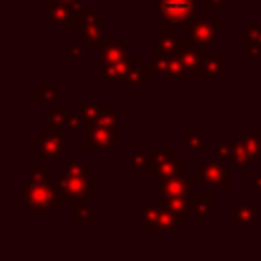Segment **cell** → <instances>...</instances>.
I'll use <instances>...</instances> for the list:
<instances>
[{"label":"cell","instance_id":"ffe728a7","mask_svg":"<svg viewBox=\"0 0 261 261\" xmlns=\"http://www.w3.org/2000/svg\"><path fill=\"white\" fill-rule=\"evenodd\" d=\"M186 69L184 63L179 59V55H169L167 57V71H165V80L169 86H184L186 84Z\"/></svg>","mask_w":261,"mask_h":261},{"label":"cell","instance_id":"30bf717a","mask_svg":"<svg viewBox=\"0 0 261 261\" xmlns=\"http://www.w3.org/2000/svg\"><path fill=\"white\" fill-rule=\"evenodd\" d=\"M192 202H194V196L192 194L190 196H165V194H161L157 198V204L161 208H167L177 218L179 224H184L186 218H188V214L192 212Z\"/></svg>","mask_w":261,"mask_h":261},{"label":"cell","instance_id":"52a82bcc","mask_svg":"<svg viewBox=\"0 0 261 261\" xmlns=\"http://www.w3.org/2000/svg\"><path fill=\"white\" fill-rule=\"evenodd\" d=\"M177 55H179L188 75H204V71H202V65H204L202 45H198L190 37H181L177 41Z\"/></svg>","mask_w":261,"mask_h":261},{"label":"cell","instance_id":"484cf974","mask_svg":"<svg viewBox=\"0 0 261 261\" xmlns=\"http://www.w3.org/2000/svg\"><path fill=\"white\" fill-rule=\"evenodd\" d=\"M204 75H220L224 71V59L220 55H210L204 57V65H202Z\"/></svg>","mask_w":261,"mask_h":261},{"label":"cell","instance_id":"4dcf8cb0","mask_svg":"<svg viewBox=\"0 0 261 261\" xmlns=\"http://www.w3.org/2000/svg\"><path fill=\"white\" fill-rule=\"evenodd\" d=\"M57 98V86H49V84H41L37 88V102L39 104H49Z\"/></svg>","mask_w":261,"mask_h":261},{"label":"cell","instance_id":"f35d334b","mask_svg":"<svg viewBox=\"0 0 261 261\" xmlns=\"http://www.w3.org/2000/svg\"><path fill=\"white\" fill-rule=\"evenodd\" d=\"M226 2H230V0H204V10H216V8H222Z\"/></svg>","mask_w":261,"mask_h":261},{"label":"cell","instance_id":"9a60e30c","mask_svg":"<svg viewBox=\"0 0 261 261\" xmlns=\"http://www.w3.org/2000/svg\"><path fill=\"white\" fill-rule=\"evenodd\" d=\"M84 33V47H96L102 41V10L88 12V22L82 29Z\"/></svg>","mask_w":261,"mask_h":261},{"label":"cell","instance_id":"7c38bea8","mask_svg":"<svg viewBox=\"0 0 261 261\" xmlns=\"http://www.w3.org/2000/svg\"><path fill=\"white\" fill-rule=\"evenodd\" d=\"M241 55L243 57H257L261 55V24L259 20H251L241 39Z\"/></svg>","mask_w":261,"mask_h":261},{"label":"cell","instance_id":"d6986e66","mask_svg":"<svg viewBox=\"0 0 261 261\" xmlns=\"http://www.w3.org/2000/svg\"><path fill=\"white\" fill-rule=\"evenodd\" d=\"M177 224H179L177 218H175L167 208H161L159 216L155 218L153 224L147 226V230H149L151 234H159V232H175V230H177Z\"/></svg>","mask_w":261,"mask_h":261},{"label":"cell","instance_id":"3957f363","mask_svg":"<svg viewBox=\"0 0 261 261\" xmlns=\"http://www.w3.org/2000/svg\"><path fill=\"white\" fill-rule=\"evenodd\" d=\"M224 20L220 18H190L186 22V37L196 41L202 47H212L220 37Z\"/></svg>","mask_w":261,"mask_h":261},{"label":"cell","instance_id":"8992f818","mask_svg":"<svg viewBox=\"0 0 261 261\" xmlns=\"http://www.w3.org/2000/svg\"><path fill=\"white\" fill-rule=\"evenodd\" d=\"M194 177L204 179L206 188H230L232 186L230 169L212 159H204V165L194 169Z\"/></svg>","mask_w":261,"mask_h":261},{"label":"cell","instance_id":"44dd1931","mask_svg":"<svg viewBox=\"0 0 261 261\" xmlns=\"http://www.w3.org/2000/svg\"><path fill=\"white\" fill-rule=\"evenodd\" d=\"M214 212V196H206V198H200L192 202V216H194V222L196 224H204L208 220V216Z\"/></svg>","mask_w":261,"mask_h":261},{"label":"cell","instance_id":"d6a6232c","mask_svg":"<svg viewBox=\"0 0 261 261\" xmlns=\"http://www.w3.org/2000/svg\"><path fill=\"white\" fill-rule=\"evenodd\" d=\"M186 149L190 151H202L206 149V143H204V135L202 133H196V130H188L186 133Z\"/></svg>","mask_w":261,"mask_h":261},{"label":"cell","instance_id":"836d02e7","mask_svg":"<svg viewBox=\"0 0 261 261\" xmlns=\"http://www.w3.org/2000/svg\"><path fill=\"white\" fill-rule=\"evenodd\" d=\"M73 222L75 224H90L92 222V206L90 204H77L75 206V214H73Z\"/></svg>","mask_w":261,"mask_h":261},{"label":"cell","instance_id":"f1b7e54d","mask_svg":"<svg viewBox=\"0 0 261 261\" xmlns=\"http://www.w3.org/2000/svg\"><path fill=\"white\" fill-rule=\"evenodd\" d=\"M159 212H161V206L155 202V204H145V206H141V216H139V222L141 224H153L155 222V218L159 216Z\"/></svg>","mask_w":261,"mask_h":261},{"label":"cell","instance_id":"d590c367","mask_svg":"<svg viewBox=\"0 0 261 261\" xmlns=\"http://www.w3.org/2000/svg\"><path fill=\"white\" fill-rule=\"evenodd\" d=\"M65 126L69 128V130H84V126H86V120L82 118V114L80 112H67V118H65Z\"/></svg>","mask_w":261,"mask_h":261},{"label":"cell","instance_id":"2e32d148","mask_svg":"<svg viewBox=\"0 0 261 261\" xmlns=\"http://www.w3.org/2000/svg\"><path fill=\"white\" fill-rule=\"evenodd\" d=\"M184 169H186V159L175 157V159H167L161 165L147 167V173H149L151 179H161V177H169V175H175V173H184Z\"/></svg>","mask_w":261,"mask_h":261},{"label":"cell","instance_id":"f546056e","mask_svg":"<svg viewBox=\"0 0 261 261\" xmlns=\"http://www.w3.org/2000/svg\"><path fill=\"white\" fill-rule=\"evenodd\" d=\"M49 186L53 188V192H55V200H57V204L59 206H73V202H71V198H69V194L61 188V181H59V177H49Z\"/></svg>","mask_w":261,"mask_h":261},{"label":"cell","instance_id":"cb8c5ba5","mask_svg":"<svg viewBox=\"0 0 261 261\" xmlns=\"http://www.w3.org/2000/svg\"><path fill=\"white\" fill-rule=\"evenodd\" d=\"M230 159H232V163L237 167H247L253 161V157H251L245 141H234V149H232V157Z\"/></svg>","mask_w":261,"mask_h":261},{"label":"cell","instance_id":"9c48e42d","mask_svg":"<svg viewBox=\"0 0 261 261\" xmlns=\"http://www.w3.org/2000/svg\"><path fill=\"white\" fill-rule=\"evenodd\" d=\"M194 184H196V177H186L184 173H175V175L157 179V190L159 194H165V196H190L194 190Z\"/></svg>","mask_w":261,"mask_h":261},{"label":"cell","instance_id":"74e56055","mask_svg":"<svg viewBox=\"0 0 261 261\" xmlns=\"http://www.w3.org/2000/svg\"><path fill=\"white\" fill-rule=\"evenodd\" d=\"M27 179H29L31 184H43V181H49V177H47V173H45L43 167H31V169L27 171Z\"/></svg>","mask_w":261,"mask_h":261},{"label":"cell","instance_id":"60d3db41","mask_svg":"<svg viewBox=\"0 0 261 261\" xmlns=\"http://www.w3.org/2000/svg\"><path fill=\"white\" fill-rule=\"evenodd\" d=\"M251 186H255V188H257V192H259V196H261V169H259L257 177H255V179H251Z\"/></svg>","mask_w":261,"mask_h":261},{"label":"cell","instance_id":"4fadbf2b","mask_svg":"<svg viewBox=\"0 0 261 261\" xmlns=\"http://www.w3.org/2000/svg\"><path fill=\"white\" fill-rule=\"evenodd\" d=\"M130 69V57L126 55L120 61L102 65V73H100V82L102 86H110V84H124V77Z\"/></svg>","mask_w":261,"mask_h":261},{"label":"cell","instance_id":"ab89813d","mask_svg":"<svg viewBox=\"0 0 261 261\" xmlns=\"http://www.w3.org/2000/svg\"><path fill=\"white\" fill-rule=\"evenodd\" d=\"M82 51H84L82 47H69L65 53H67V57H77V55H82Z\"/></svg>","mask_w":261,"mask_h":261},{"label":"cell","instance_id":"603a6c76","mask_svg":"<svg viewBox=\"0 0 261 261\" xmlns=\"http://www.w3.org/2000/svg\"><path fill=\"white\" fill-rule=\"evenodd\" d=\"M65 118H67V110H65V104H57L55 110L45 118V126L47 130H61L65 126Z\"/></svg>","mask_w":261,"mask_h":261},{"label":"cell","instance_id":"1f68e13d","mask_svg":"<svg viewBox=\"0 0 261 261\" xmlns=\"http://www.w3.org/2000/svg\"><path fill=\"white\" fill-rule=\"evenodd\" d=\"M167 57L169 55H163V53L151 57V65H149L151 75H165V71H167Z\"/></svg>","mask_w":261,"mask_h":261},{"label":"cell","instance_id":"5b68a950","mask_svg":"<svg viewBox=\"0 0 261 261\" xmlns=\"http://www.w3.org/2000/svg\"><path fill=\"white\" fill-rule=\"evenodd\" d=\"M86 130V137L82 141V147L88 149V151H106L114 145V141L118 139V130H112V128H106L102 124H98L96 120L94 122H86L84 126Z\"/></svg>","mask_w":261,"mask_h":261},{"label":"cell","instance_id":"b9f144b4","mask_svg":"<svg viewBox=\"0 0 261 261\" xmlns=\"http://www.w3.org/2000/svg\"><path fill=\"white\" fill-rule=\"evenodd\" d=\"M63 2L69 6H82V0H63Z\"/></svg>","mask_w":261,"mask_h":261},{"label":"cell","instance_id":"ba28073f","mask_svg":"<svg viewBox=\"0 0 261 261\" xmlns=\"http://www.w3.org/2000/svg\"><path fill=\"white\" fill-rule=\"evenodd\" d=\"M37 149L45 159H59L65 151V139L59 130H41L37 133Z\"/></svg>","mask_w":261,"mask_h":261},{"label":"cell","instance_id":"4316f807","mask_svg":"<svg viewBox=\"0 0 261 261\" xmlns=\"http://www.w3.org/2000/svg\"><path fill=\"white\" fill-rule=\"evenodd\" d=\"M175 157H177L175 149H149V165L147 167L161 165L167 159H175Z\"/></svg>","mask_w":261,"mask_h":261},{"label":"cell","instance_id":"d4e9b609","mask_svg":"<svg viewBox=\"0 0 261 261\" xmlns=\"http://www.w3.org/2000/svg\"><path fill=\"white\" fill-rule=\"evenodd\" d=\"M243 141H245V145H247L251 157L257 159V161H261V130L247 133V135L243 137Z\"/></svg>","mask_w":261,"mask_h":261},{"label":"cell","instance_id":"ac0fdd59","mask_svg":"<svg viewBox=\"0 0 261 261\" xmlns=\"http://www.w3.org/2000/svg\"><path fill=\"white\" fill-rule=\"evenodd\" d=\"M130 57V69L124 77V84H133V86H147L149 84V67L141 65V59L137 55H128Z\"/></svg>","mask_w":261,"mask_h":261},{"label":"cell","instance_id":"7a4b0ae2","mask_svg":"<svg viewBox=\"0 0 261 261\" xmlns=\"http://www.w3.org/2000/svg\"><path fill=\"white\" fill-rule=\"evenodd\" d=\"M47 20L69 31H82L88 22V12L84 6H69L63 0H47Z\"/></svg>","mask_w":261,"mask_h":261},{"label":"cell","instance_id":"277c9868","mask_svg":"<svg viewBox=\"0 0 261 261\" xmlns=\"http://www.w3.org/2000/svg\"><path fill=\"white\" fill-rule=\"evenodd\" d=\"M196 10V0H157V12L169 24H186Z\"/></svg>","mask_w":261,"mask_h":261},{"label":"cell","instance_id":"8fae6325","mask_svg":"<svg viewBox=\"0 0 261 261\" xmlns=\"http://www.w3.org/2000/svg\"><path fill=\"white\" fill-rule=\"evenodd\" d=\"M92 55L94 57H100L102 59V65H108V63H114V61H120L126 57V51L122 47L120 41H114V39H102L96 47H92Z\"/></svg>","mask_w":261,"mask_h":261},{"label":"cell","instance_id":"83f0119b","mask_svg":"<svg viewBox=\"0 0 261 261\" xmlns=\"http://www.w3.org/2000/svg\"><path fill=\"white\" fill-rule=\"evenodd\" d=\"M73 110L80 112L86 122H94V120L98 118V114H100V108H98V106L86 104V102H75V104H73Z\"/></svg>","mask_w":261,"mask_h":261},{"label":"cell","instance_id":"e575fe53","mask_svg":"<svg viewBox=\"0 0 261 261\" xmlns=\"http://www.w3.org/2000/svg\"><path fill=\"white\" fill-rule=\"evenodd\" d=\"M232 149H234V141H216L214 143V153L218 159L232 157Z\"/></svg>","mask_w":261,"mask_h":261},{"label":"cell","instance_id":"7402d4cb","mask_svg":"<svg viewBox=\"0 0 261 261\" xmlns=\"http://www.w3.org/2000/svg\"><path fill=\"white\" fill-rule=\"evenodd\" d=\"M96 122L102 124V126H106V128L118 130V114L114 112V108H112L110 102H104V104L100 106V114H98Z\"/></svg>","mask_w":261,"mask_h":261},{"label":"cell","instance_id":"7bdbcfd3","mask_svg":"<svg viewBox=\"0 0 261 261\" xmlns=\"http://www.w3.org/2000/svg\"><path fill=\"white\" fill-rule=\"evenodd\" d=\"M259 92H261V77H259Z\"/></svg>","mask_w":261,"mask_h":261},{"label":"cell","instance_id":"e0dca14e","mask_svg":"<svg viewBox=\"0 0 261 261\" xmlns=\"http://www.w3.org/2000/svg\"><path fill=\"white\" fill-rule=\"evenodd\" d=\"M157 49H159V53H163V55H173V53H177V41H179V37H177V31H175V24H171V27H167V29H159L157 31Z\"/></svg>","mask_w":261,"mask_h":261},{"label":"cell","instance_id":"8d00e7d4","mask_svg":"<svg viewBox=\"0 0 261 261\" xmlns=\"http://www.w3.org/2000/svg\"><path fill=\"white\" fill-rule=\"evenodd\" d=\"M128 161L133 167H147L149 165V151H130Z\"/></svg>","mask_w":261,"mask_h":261},{"label":"cell","instance_id":"5bb4252c","mask_svg":"<svg viewBox=\"0 0 261 261\" xmlns=\"http://www.w3.org/2000/svg\"><path fill=\"white\" fill-rule=\"evenodd\" d=\"M259 220V212H257V204H247V206H232V222L241 226L243 234H249L251 228L257 224Z\"/></svg>","mask_w":261,"mask_h":261},{"label":"cell","instance_id":"6da1fadb","mask_svg":"<svg viewBox=\"0 0 261 261\" xmlns=\"http://www.w3.org/2000/svg\"><path fill=\"white\" fill-rule=\"evenodd\" d=\"M20 202L27 210L41 214V216H53L57 212V200H55V192L49 186V181L43 184H27L20 190Z\"/></svg>","mask_w":261,"mask_h":261}]
</instances>
